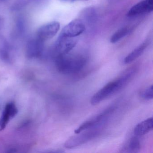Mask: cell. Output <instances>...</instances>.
Masks as SVG:
<instances>
[{
	"mask_svg": "<svg viewBox=\"0 0 153 153\" xmlns=\"http://www.w3.org/2000/svg\"><path fill=\"white\" fill-rule=\"evenodd\" d=\"M132 79L130 73L123 71L117 79L109 82L93 95L90 100L92 105H97L101 102L114 94L127 85Z\"/></svg>",
	"mask_w": 153,
	"mask_h": 153,
	"instance_id": "6da1fadb",
	"label": "cell"
},
{
	"mask_svg": "<svg viewBox=\"0 0 153 153\" xmlns=\"http://www.w3.org/2000/svg\"><path fill=\"white\" fill-rule=\"evenodd\" d=\"M68 53L56 57L55 63L57 69L65 75L77 74L85 68L87 59L84 55H69Z\"/></svg>",
	"mask_w": 153,
	"mask_h": 153,
	"instance_id": "7a4b0ae2",
	"label": "cell"
},
{
	"mask_svg": "<svg viewBox=\"0 0 153 153\" xmlns=\"http://www.w3.org/2000/svg\"><path fill=\"white\" fill-rule=\"evenodd\" d=\"M104 126H99L83 131L72 136L65 142L64 146L73 149L85 144L96 138L102 132Z\"/></svg>",
	"mask_w": 153,
	"mask_h": 153,
	"instance_id": "3957f363",
	"label": "cell"
},
{
	"mask_svg": "<svg viewBox=\"0 0 153 153\" xmlns=\"http://www.w3.org/2000/svg\"><path fill=\"white\" fill-rule=\"evenodd\" d=\"M115 106L108 107L94 117L85 122L75 131V134H78L83 131L91 128L104 126L106 121L115 111Z\"/></svg>",
	"mask_w": 153,
	"mask_h": 153,
	"instance_id": "277c9868",
	"label": "cell"
},
{
	"mask_svg": "<svg viewBox=\"0 0 153 153\" xmlns=\"http://www.w3.org/2000/svg\"><path fill=\"white\" fill-rule=\"evenodd\" d=\"M77 43L76 37H71L59 34L54 45L56 57L68 53Z\"/></svg>",
	"mask_w": 153,
	"mask_h": 153,
	"instance_id": "5b68a950",
	"label": "cell"
},
{
	"mask_svg": "<svg viewBox=\"0 0 153 153\" xmlns=\"http://www.w3.org/2000/svg\"><path fill=\"white\" fill-rule=\"evenodd\" d=\"M60 24L58 22H52L39 27L36 31V37L45 42L56 35L60 29Z\"/></svg>",
	"mask_w": 153,
	"mask_h": 153,
	"instance_id": "8992f818",
	"label": "cell"
},
{
	"mask_svg": "<svg viewBox=\"0 0 153 153\" xmlns=\"http://www.w3.org/2000/svg\"><path fill=\"white\" fill-rule=\"evenodd\" d=\"M45 42L35 37L31 38L27 44L26 55L29 59H36L42 54L44 50Z\"/></svg>",
	"mask_w": 153,
	"mask_h": 153,
	"instance_id": "52a82bcc",
	"label": "cell"
},
{
	"mask_svg": "<svg viewBox=\"0 0 153 153\" xmlns=\"http://www.w3.org/2000/svg\"><path fill=\"white\" fill-rule=\"evenodd\" d=\"M85 29L84 23L79 19H75L64 27L60 34L71 37H76Z\"/></svg>",
	"mask_w": 153,
	"mask_h": 153,
	"instance_id": "ba28073f",
	"label": "cell"
},
{
	"mask_svg": "<svg viewBox=\"0 0 153 153\" xmlns=\"http://www.w3.org/2000/svg\"><path fill=\"white\" fill-rule=\"evenodd\" d=\"M15 56V50L10 43L3 36H0V60L6 63H11Z\"/></svg>",
	"mask_w": 153,
	"mask_h": 153,
	"instance_id": "9c48e42d",
	"label": "cell"
},
{
	"mask_svg": "<svg viewBox=\"0 0 153 153\" xmlns=\"http://www.w3.org/2000/svg\"><path fill=\"white\" fill-rule=\"evenodd\" d=\"M153 10V0H143L130 9L127 14L128 17H134L149 14Z\"/></svg>",
	"mask_w": 153,
	"mask_h": 153,
	"instance_id": "30bf717a",
	"label": "cell"
},
{
	"mask_svg": "<svg viewBox=\"0 0 153 153\" xmlns=\"http://www.w3.org/2000/svg\"><path fill=\"white\" fill-rule=\"evenodd\" d=\"M18 112V110L14 103L11 102L6 105L0 118V131L5 129L10 121L17 115Z\"/></svg>",
	"mask_w": 153,
	"mask_h": 153,
	"instance_id": "8fae6325",
	"label": "cell"
},
{
	"mask_svg": "<svg viewBox=\"0 0 153 153\" xmlns=\"http://www.w3.org/2000/svg\"><path fill=\"white\" fill-rule=\"evenodd\" d=\"M153 128V117L148 118L138 123L134 128V134L140 137L152 130Z\"/></svg>",
	"mask_w": 153,
	"mask_h": 153,
	"instance_id": "7c38bea8",
	"label": "cell"
},
{
	"mask_svg": "<svg viewBox=\"0 0 153 153\" xmlns=\"http://www.w3.org/2000/svg\"><path fill=\"white\" fill-rule=\"evenodd\" d=\"M47 0H16L11 7V10L17 11L22 10L28 6H36L43 4Z\"/></svg>",
	"mask_w": 153,
	"mask_h": 153,
	"instance_id": "4fadbf2b",
	"label": "cell"
},
{
	"mask_svg": "<svg viewBox=\"0 0 153 153\" xmlns=\"http://www.w3.org/2000/svg\"><path fill=\"white\" fill-rule=\"evenodd\" d=\"M149 42L147 41H145L140 45L139 46L133 50L128 55H127L124 59L123 62L124 64H127L131 63L137 59L140 56H141L145 51L146 48L148 45Z\"/></svg>",
	"mask_w": 153,
	"mask_h": 153,
	"instance_id": "5bb4252c",
	"label": "cell"
},
{
	"mask_svg": "<svg viewBox=\"0 0 153 153\" xmlns=\"http://www.w3.org/2000/svg\"><path fill=\"white\" fill-rule=\"evenodd\" d=\"M141 143L139 137L135 136L132 137L128 142L123 146L121 152L123 153H137L140 150Z\"/></svg>",
	"mask_w": 153,
	"mask_h": 153,
	"instance_id": "9a60e30c",
	"label": "cell"
},
{
	"mask_svg": "<svg viewBox=\"0 0 153 153\" xmlns=\"http://www.w3.org/2000/svg\"><path fill=\"white\" fill-rule=\"evenodd\" d=\"M131 31V28L128 27H125L119 29L116 31L111 38V42L112 43H115L128 35Z\"/></svg>",
	"mask_w": 153,
	"mask_h": 153,
	"instance_id": "2e32d148",
	"label": "cell"
},
{
	"mask_svg": "<svg viewBox=\"0 0 153 153\" xmlns=\"http://www.w3.org/2000/svg\"><path fill=\"white\" fill-rule=\"evenodd\" d=\"M26 25L25 21V19L22 18L19 19L16 23V31L18 34L22 35L25 33V31Z\"/></svg>",
	"mask_w": 153,
	"mask_h": 153,
	"instance_id": "e0dca14e",
	"label": "cell"
},
{
	"mask_svg": "<svg viewBox=\"0 0 153 153\" xmlns=\"http://www.w3.org/2000/svg\"><path fill=\"white\" fill-rule=\"evenodd\" d=\"M142 98L146 100H152L153 98V87L151 85L150 86L143 90L140 94Z\"/></svg>",
	"mask_w": 153,
	"mask_h": 153,
	"instance_id": "ac0fdd59",
	"label": "cell"
},
{
	"mask_svg": "<svg viewBox=\"0 0 153 153\" xmlns=\"http://www.w3.org/2000/svg\"><path fill=\"white\" fill-rule=\"evenodd\" d=\"M4 20L1 16H0V30L1 29L3 26Z\"/></svg>",
	"mask_w": 153,
	"mask_h": 153,
	"instance_id": "d6986e66",
	"label": "cell"
},
{
	"mask_svg": "<svg viewBox=\"0 0 153 153\" xmlns=\"http://www.w3.org/2000/svg\"><path fill=\"white\" fill-rule=\"evenodd\" d=\"M71 1H88V0H70Z\"/></svg>",
	"mask_w": 153,
	"mask_h": 153,
	"instance_id": "ffe728a7",
	"label": "cell"
},
{
	"mask_svg": "<svg viewBox=\"0 0 153 153\" xmlns=\"http://www.w3.org/2000/svg\"><path fill=\"white\" fill-rule=\"evenodd\" d=\"M8 0H0V2H4L5 1H7Z\"/></svg>",
	"mask_w": 153,
	"mask_h": 153,
	"instance_id": "44dd1931",
	"label": "cell"
}]
</instances>
